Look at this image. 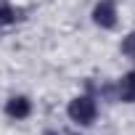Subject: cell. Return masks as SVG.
Instances as JSON below:
<instances>
[{"label": "cell", "mask_w": 135, "mask_h": 135, "mask_svg": "<svg viewBox=\"0 0 135 135\" xmlns=\"http://www.w3.org/2000/svg\"><path fill=\"white\" fill-rule=\"evenodd\" d=\"M45 135H56V132H45Z\"/></svg>", "instance_id": "52a82bcc"}, {"label": "cell", "mask_w": 135, "mask_h": 135, "mask_svg": "<svg viewBox=\"0 0 135 135\" xmlns=\"http://www.w3.org/2000/svg\"><path fill=\"white\" fill-rule=\"evenodd\" d=\"M122 53H124V56H130V58H135V32L122 42Z\"/></svg>", "instance_id": "8992f818"}, {"label": "cell", "mask_w": 135, "mask_h": 135, "mask_svg": "<svg viewBox=\"0 0 135 135\" xmlns=\"http://www.w3.org/2000/svg\"><path fill=\"white\" fill-rule=\"evenodd\" d=\"M69 117L80 124H90L95 119V101L88 98V95H80L69 103Z\"/></svg>", "instance_id": "6da1fadb"}, {"label": "cell", "mask_w": 135, "mask_h": 135, "mask_svg": "<svg viewBox=\"0 0 135 135\" xmlns=\"http://www.w3.org/2000/svg\"><path fill=\"white\" fill-rule=\"evenodd\" d=\"M13 21H16V11H13L8 3H3V0H0V29L8 27V24H13Z\"/></svg>", "instance_id": "5b68a950"}, {"label": "cell", "mask_w": 135, "mask_h": 135, "mask_svg": "<svg viewBox=\"0 0 135 135\" xmlns=\"http://www.w3.org/2000/svg\"><path fill=\"white\" fill-rule=\"evenodd\" d=\"M119 98L127 101V103H135V72H130L119 82Z\"/></svg>", "instance_id": "277c9868"}, {"label": "cell", "mask_w": 135, "mask_h": 135, "mask_svg": "<svg viewBox=\"0 0 135 135\" xmlns=\"http://www.w3.org/2000/svg\"><path fill=\"white\" fill-rule=\"evenodd\" d=\"M93 19H95L98 27L111 29L117 24V8H114V3H111V0H101V3L95 6V11H93Z\"/></svg>", "instance_id": "7a4b0ae2"}, {"label": "cell", "mask_w": 135, "mask_h": 135, "mask_svg": "<svg viewBox=\"0 0 135 135\" xmlns=\"http://www.w3.org/2000/svg\"><path fill=\"white\" fill-rule=\"evenodd\" d=\"M6 111H8V117H13V119H24V117H29L32 106H29V101H27L24 95H16V98L8 101Z\"/></svg>", "instance_id": "3957f363"}]
</instances>
